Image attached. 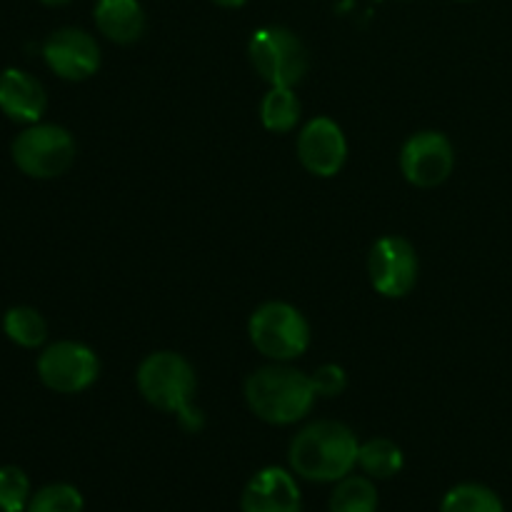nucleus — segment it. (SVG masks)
<instances>
[{"label": "nucleus", "mask_w": 512, "mask_h": 512, "mask_svg": "<svg viewBox=\"0 0 512 512\" xmlns=\"http://www.w3.org/2000/svg\"><path fill=\"white\" fill-rule=\"evenodd\" d=\"M358 435L338 420H318L300 430L288 450V463L308 483H338L358 465Z\"/></svg>", "instance_id": "obj_1"}, {"label": "nucleus", "mask_w": 512, "mask_h": 512, "mask_svg": "<svg viewBox=\"0 0 512 512\" xmlns=\"http://www.w3.org/2000/svg\"><path fill=\"white\" fill-rule=\"evenodd\" d=\"M138 390L153 408L175 415L178 423L188 433H198L203 428V413L193 405L198 378L195 370L183 355L173 350H158L150 353L138 365Z\"/></svg>", "instance_id": "obj_2"}, {"label": "nucleus", "mask_w": 512, "mask_h": 512, "mask_svg": "<svg viewBox=\"0 0 512 512\" xmlns=\"http://www.w3.org/2000/svg\"><path fill=\"white\" fill-rule=\"evenodd\" d=\"M245 400L268 425H293L313 410L318 393L310 375L290 365H265L245 380Z\"/></svg>", "instance_id": "obj_3"}, {"label": "nucleus", "mask_w": 512, "mask_h": 512, "mask_svg": "<svg viewBox=\"0 0 512 512\" xmlns=\"http://www.w3.org/2000/svg\"><path fill=\"white\" fill-rule=\"evenodd\" d=\"M248 335L253 348L275 363H290L310 348V325L305 315L280 300L263 303L250 315Z\"/></svg>", "instance_id": "obj_4"}, {"label": "nucleus", "mask_w": 512, "mask_h": 512, "mask_svg": "<svg viewBox=\"0 0 512 512\" xmlns=\"http://www.w3.org/2000/svg\"><path fill=\"white\" fill-rule=\"evenodd\" d=\"M248 58L270 88H295L310 68L305 43L283 25L255 30L248 43Z\"/></svg>", "instance_id": "obj_5"}, {"label": "nucleus", "mask_w": 512, "mask_h": 512, "mask_svg": "<svg viewBox=\"0 0 512 512\" xmlns=\"http://www.w3.org/2000/svg\"><path fill=\"white\" fill-rule=\"evenodd\" d=\"M15 168L33 180H53L68 173L75 160V140L63 125H25L10 145Z\"/></svg>", "instance_id": "obj_6"}, {"label": "nucleus", "mask_w": 512, "mask_h": 512, "mask_svg": "<svg viewBox=\"0 0 512 512\" xmlns=\"http://www.w3.org/2000/svg\"><path fill=\"white\" fill-rule=\"evenodd\" d=\"M98 375L100 360L95 350L75 340H58L38 358L40 383L60 395L83 393L98 380Z\"/></svg>", "instance_id": "obj_7"}, {"label": "nucleus", "mask_w": 512, "mask_h": 512, "mask_svg": "<svg viewBox=\"0 0 512 512\" xmlns=\"http://www.w3.org/2000/svg\"><path fill=\"white\" fill-rule=\"evenodd\" d=\"M418 253L413 243L400 235L380 238L370 248L368 255V275L370 285L378 290V295L390 300L405 298L418 283Z\"/></svg>", "instance_id": "obj_8"}, {"label": "nucleus", "mask_w": 512, "mask_h": 512, "mask_svg": "<svg viewBox=\"0 0 512 512\" xmlns=\"http://www.w3.org/2000/svg\"><path fill=\"white\" fill-rule=\"evenodd\" d=\"M455 148L448 135L420 130L410 135L400 153V170L415 188H438L453 175Z\"/></svg>", "instance_id": "obj_9"}, {"label": "nucleus", "mask_w": 512, "mask_h": 512, "mask_svg": "<svg viewBox=\"0 0 512 512\" xmlns=\"http://www.w3.org/2000/svg\"><path fill=\"white\" fill-rule=\"evenodd\" d=\"M43 60L58 78L80 83L100 68V45L80 28H60L43 43Z\"/></svg>", "instance_id": "obj_10"}, {"label": "nucleus", "mask_w": 512, "mask_h": 512, "mask_svg": "<svg viewBox=\"0 0 512 512\" xmlns=\"http://www.w3.org/2000/svg\"><path fill=\"white\" fill-rule=\"evenodd\" d=\"M298 158L310 175L333 178L348 160V140L335 120L313 118L298 135Z\"/></svg>", "instance_id": "obj_11"}, {"label": "nucleus", "mask_w": 512, "mask_h": 512, "mask_svg": "<svg viewBox=\"0 0 512 512\" xmlns=\"http://www.w3.org/2000/svg\"><path fill=\"white\" fill-rule=\"evenodd\" d=\"M240 512H303V493L293 470H258L240 495Z\"/></svg>", "instance_id": "obj_12"}, {"label": "nucleus", "mask_w": 512, "mask_h": 512, "mask_svg": "<svg viewBox=\"0 0 512 512\" xmlns=\"http://www.w3.org/2000/svg\"><path fill=\"white\" fill-rule=\"evenodd\" d=\"M48 108L43 83L20 68H5L0 73V113L13 123H40Z\"/></svg>", "instance_id": "obj_13"}, {"label": "nucleus", "mask_w": 512, "mask_h": 512, "mask_svg": "<svg viewBox=\"0 0 512 512\" xmlns=\"http://www.w3.org/2000/svg\"><path fill=\"white\" fill-rule=\"evenodd\" d=\"M93 18L100 33L118 45L138 43L145 33V10L138 0H98Z\"/></svg>", "instance_id": "obj_14"}, {"label": "nucleus", "mask_w": 512, "mask_h": 512, "mask_svg": "<svg viewBox=\"0 0 512 512\" xmlns=\"http://www.w3.org/2000/svg\"><path fill=\"white\" fill-rule=\"evenodd\" d=\"M405 458L398 443L390 438H373L368 443H360L358 468L370 480H390L403 470Z\"/></svg>", "instance_id": "obj_15"}, {"label": "nucleus", "mask_w": 512, "mask_h": 512, "mask_svg": "<svg viewBox=\"0 0 512 512\" xmlns=\"http://www.w3.org/2000/svg\"><path fill=\"white\" fill-rule=\"evenodd\" d=\"M380 495L368 475H348L335 483L330 512H378Z\"/></svg>", "instance_id": "obj_16"}, {"label": "nucleus", "mask_w": 512, "mask_h": 512, "mask_svg": "<svg viewBox=\"0 0 512 512\" xmlns=\"http://www.w3.org/2000/svg\"><path fill=\"white\" fill-rule=\"evenodd\" d=\"M3 333L8 335L10 343L33 350L45 345V340H48V323L30 305H15V308L5 310Z\"/></svg>", "instance_id": "obj_17"}, {"label": "nucleus", "mask_w": 512, "mask_h": 512, "mask_svg": "<svg viewBox=\"0 0 512 512\" xmlns=\"http://www.w3.org/2000/svg\"><path fill=\"white\" fill-rule=\"evenodd\" d=\"M300 100L293 88H270L260 103V120L270 133H290L298 125Z\"/></svg>", "instance_id": "obj_18"}, {"label": "nucleus", "mask_w": 512, "mask_h": 512, "mask_svg": "<svg viewBox=\"0 0 512 512\" xmlns=\"http://www.w3.org/2000/svg\"><path fill=\"white\" fill-rule=\"evenodd\" d=\"M440 512H505V505L488 485L460 483L445 493Z\"/></svg>", "instance_id": "obj_19"}, {"label": "nucleus", "mask_w": 512, "mask_h": 512, "mask_svg": "<svg viewBox=\"0 0 512 512\" xmlns=\"http://www.w3.org/2000/svg\"><path fill=\"white\" fill-rule=\"evenodd\" d=\"M83 508L85 500L75 485L50 483L33 493L25 512H83Z\"/></svg>", "instance_id": "obj_20"}, {"label": "nucleus", "mask_w": 512, "mask_h": 512, "mask_svg": "<svg viewBox=\"0 0 512 512\" xmlns=\"http://www.w3.org/2000/svg\"><path fill=\"white\" fill-rule=\"evenodd\" d=\"M30 498L28 473L18 465H0V512H25Z\"/></svg>", "instance_id": "obj_21"}, {"label": "nucleus", "mask_w": 512, "mask_h": 512, "mask_svg": "<svg viewBox=\"0 0 512 512\" xmlns=\"http://www.w3.org/2000/svg\"><path fill=\"white\" fill-rule=\"evenodd\" d=\"M313 380V388L318 393V398H338L343 395V390L348 388V373H345L340 365L325 363L310 375Z\"/></svg>", "instance_id": "obj_22"}, {"label": "nucleus", "mask_w": 512, "mask_h": 512, "mask_svg": "<svg viewBox=\"0 0 512 512\" xmlns=\"http://www.w3.org/2000/svg\"><path fill=\"white\" fill-rule=\"evenodd\" d=\"M215 5H220V8H243L248 0H213Z\"/></svg>", "instance_id": "obj_23"}, {"label": "nucleus", "mask_w": 512, "mask_h": 512, "mask_svg": "<svg viewBox=\"0 0 512 512\" xmlns=\"http://www.w3.org/2000/svg\"><path fill=\"white\" fill-rule=\"evenodd\" d=\"M38 3L50 5V8H55V5H65V3H70V0H38Z\"/></svg>", "instance_id": "obj_24"}, {"label": "nucleus", "mask_w": 512, "mask_h": 512, "mask_svg": "<svg viewBox=\"0 0 512 512\" xmlns=\"http://www.w3.org/2000/svg\"><path fill=\"white\" fill-rule=\"evenodd\" d=\"M458 3H473V0H458Z\"/></svg>", "instance_id": "obj_25"}]
</instances>
